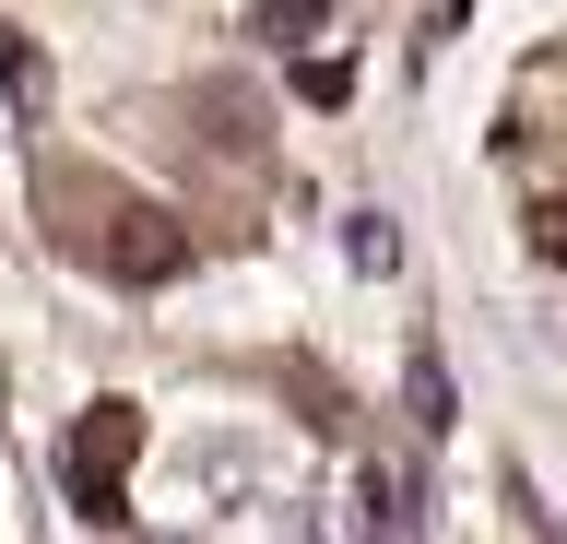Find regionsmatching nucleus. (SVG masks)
I'll return each mask as SVG.
<instances>
[{"mask_svg":"<svg viewBox=\"0 0 567 544\" xmlns=\"http://www.w3.org/2000/svg\"><path fill=\"white\" fill-rule=\"evenodd\" d=\"M343 249H354V273H390V260H402V237H390V214H354Z\"/></svg>","mask_w":567,"mask_h":544,"instance_id":"f257e3e1","label":"nucleus"}]
</instances>
